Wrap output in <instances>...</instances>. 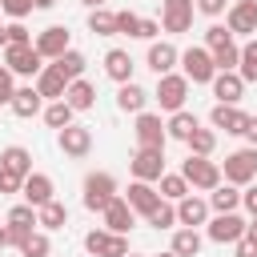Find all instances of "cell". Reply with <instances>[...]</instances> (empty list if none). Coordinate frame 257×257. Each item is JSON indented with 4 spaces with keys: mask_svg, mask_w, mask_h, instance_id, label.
I'll return each instance as SVG.
<instances>
[{
    "mask_svg": "<svg viewBox=\"0 0 257 257\" xmlns=\"http://www.w3.org/2000/svg\"><path fill=\"white\" fill-rule=\"evenodd\" d=\"M133 56L124 52V48H108L104 52V72H108V80H116V84H124V80H133Z\"/></svg>",
    "mask_w": 257,
    "mask_h": 257,
    "instance_id": "obj_24",
    "label": "cell"
},
{
    "mask_svg": "<svg viewBox=\"0 0 257 257\" xmlns=\"http://www.w3.org/2000/svg\"><path fill=\"white\" fill-rule=\"evenodd\" d=\"M124 201H128V209H133V213H141V217H145V213L161 201V193L153 189V181H133V185H128V193H124Z\"/></svg>",
    "mask_w": 257,
    "mask_h": 257,
    "instance_id": "obj_23",
    "label": "cell"
},
{
    "mask_svg": "<svg viewBox=\"0 0 257 257\" xmlns=\"http://www.w3.org/2000/svg\"><path fill=\"white\" fill-rule=\"evenodd\" d=\"M237 237H245V217H237V213H217V217L209 221V241L233 245Z\"/></svg>",
    "mask_w": 257,
    "mask_h": 257,
    "instance_id": "obj_13",
    "label": "cell"
},
{
    "mask_svg": "<svg viewBox=\"0 0 257 257\" xmlns=\"http://www.w3.org/2000/svg\"><path fill=\"white\" fill-rule=\"evenodd\" d=\"M145 221H149L153 229H173V225H177V205L161 197V201H157V205L145 213Z\"/></svg>",
    "mask_w": 257,
    "mask_h": 257,
    "instance_id": "obj_31",
    "label": "cell"
},
{
    "mask_svg": "<svg viewBox=\"0 0 257 257\" xmlns=\"http://www.w3.org/2000/svg\"><path fill=\"white\" fill-rule=\"evenodd\" d=\"M20 185H24V177H16V173L0 169V193H20Z\"/></svg>",
    "mask_w": 257,
    "mask_h": 257,
    "instance_id": "obj_47",
    "label": "cell"
},
{
    "mask_svg": "<svg viewBox=\"0 0 257 257\" xmlns=\"http://www.w3.org/2000/svg\"><path fill=\"white\" fill-rule=\"evenodd\" d=\"M4 68L12 76H36L44 68V56L32 44H4Z\"/></svg>",
    "mask_w": 257,
    "mask_h": 257,
    "instance_id": "obj_3",
    "label": "cell"
},
{
    "mask_svg": "<svg viewBox=\"0 0 257 257\" xmlns=\"http://www.w3.org/2000/svg\"><path fill=\"white\" fill-rule=\"evenodd\" d=\"M92 149V133L84 124H64L60 128V153L64 157H88Z\"/></svg>",
    "mask_w": 257,
    "mask_h": 257,
    "instance_id": "obj_18",
    "label": "cell"
},
{
    "mask_svg": "<svg viewBox=\"0 0 257 257\" xmlns=\"http://www.w3.org/2000/svg\"><path fill=\"white\" fill-rule=\"evenodd\" d=\"M20 253H24V257H48V253H52L48 233H36V229H32V233L24 237V245H20Z\"/></svg>",
    "mask_w": 257,
    "mask_h": 257,
    "instance_id": "obj_39",
    "label": "cell"
},
{
    "mask_svg": "<svg viewBox=\"0 0 257 257\" xmlns=\"http://www.w3.org/2000/svg\"><path fill=\"white\" fill-rule=\"evenodd\" d=\"M209 84H213V96H217V104H237V100H241V92H245V80L237 76V68H229V72H217Z\"/></svg>",
    "mask_w": 257,
    "mask_h": 257,
    "instance_id": "obj_16",
    "label": "cell"
},
{
    "mask_svg": "<svg viewBox=\"0 0 257 257\" xmlns=\"http://www.w3.org/2000/svg\"><path fill=\"white\" fill-rule=\"evenodd\" d=\"M237 205H241V189L237 185H217V189H209V209L213 213H237Z\"/></svg>",
    "mask_w": 257,
    "mask_h": 257,
    "instance_id": "obj_28",
    "label": "cell"
},
{
    "mask_svg": "<svg viewBox=\"0 0 257 257\" xmlns=\"http://www.w3.org/2000/svg\"><path fill=\"white\" fill-rule=\"evenodd\" d=\"M157 32H161V24H157V20H149V16H141V28H137V40H157Z\"/></svg>",
    "mask_w": 257,
    "mask_h": 257,
    "instance_id": "obj_48",
    "label": "cell"
},
{
    "mask_svg": "<svg viewBox=\"0 0 257 257\" xmlns=\"http://www.w3.org/2000/svg\"><path fill=\"white\" fill-rule=\"evenodd\" d=\"M8 108L20 116V120H28V116H36L40 108H44V96L32 88V84H24V88H16L12 92V100H8Z\"/></svg>",
    "mask_w": 257,
    "mask_h": 257,
    "instance_id": "obj_22",
    "label": "cell"
},
{
    "mask_svg": "<svg viewBox=\"0 0 257 257\" xmlns=\"http://www.w3.org/2000/svg\"><path fill=\"white\" fill-rule=\"evenodd\" d=\"M245 237H253V241H257V217H253V221H245Z\"/></svg>",
    "mask_w": 257,
    "mask_h": 257,
    "instance_id": "obj_54",
    "label": "cell"
},
{
    "mask_svg": "<svg viewBox=\"0 0 257 257\" xmlns=\"http://www.w3.org/2000/svg\"><path fill=\"white\" fill-rule=\"evenodd\" d=\"M137 145L141 149H165V141H169V133H165V120L157 116V112H137Z\"/></svg>",
    "mask_w": 257,
    "mask_h": 257,
    "instance_id": "obj_9",
    "label": "cell"
},
{
    "mask_svg": "<svg viewBox=\"0 0 257 257\" xmlns=\"http://www.w3.org/2000/svg\"><path fill=\"white\" fill-rule=\"evenodd\" d=\"M36 225H40L44 233H56V229H64V225H68V209L52 197L48 205H40V209H36Z\"/></svg>",
    "mask_w": 257,
    "mask_h": 257,
    "instance_id": "obj_29",
    "label": "cell"
},
{
    "mask_svg": "<svg viewBox=\"0 0 257 257\" xmlns=\"http://www.w3.org/2000/svg\"><path fill=\"white\" fill-rule=\"evenodd\" d=\"M153 257H177V253H173V249H169V253H153Z\"/></svg>",
    "mask_w": 257,
    "mask_h": 257,
    "instance_id": "obj_59",
    "label": "cell"
},
{
    "mask_svg": "<svg viewBox=\"0 0 257 257\" xmlns=\"http://www.w3.org/2000/svg\"><path fill=\"white\" fill-rule=\"evenodd\" d=\"M137 28H141V16H137V12H128V8H120V12H116V32L137 36Z\"/></svg>",
    "mask_w": 257,
    "mask_h": 257,
    "instance_id": "obj_43",
    "label": "cell"
},
{
    "mask_svg": "<svg viewBox=\"0 0 257 257\" xmlns=\"http://www.w3.org/2000/svg\"><path fill=\"white\" fill-rule=\"evenodd\" d=\"M237 56H241L237 40H233V44H225V48H217V52H213V64H217V72H229V68H237Z\"/></svg>",
    "mask_w": 257,
    "mask_h": 257,
    "instance_id": "obj_41",
    "label": "cell"
},
{
    "mask_svg": "<svg viewBox=\"0 0 257 257\" xmlns=\"http://www.w3.org/2000/svg\"><path fill=\"white\" fill-rule=\"evenodd\" d=\"M173 253H177V257H197V253H201V233L189 229V225L177 229V233H173Z\"/></svg>",
    "mask_w": 257,
    "mask_h": 257,
    "instance_id": "obj_32",
    "label": "cell"
},
{
    "mask_svg": "<svg viewBox=\"0 0 257 257\" xmlns=\"http://www.w3.org/2000/svg\"><path fill=\"white\" fill-rule=\"evenodd\" d=\"M64 88H68V80H64V72H60L56 64H44V68L36 72V92H40L44 100H64Z\"/></svg>",
    "mask_w": 257,
    "mask_h": 257,
    "instance_id": "obj_21",
    "label": "cell"
},
{
    "mask_svg": "<svg viewBox=\"0 0 257 257\" xmlns=\"http://www.w3.org/2000/svg\"><path fill=\"white\" fill-rule=\"evenodd\" d=\"M4 225H8V221H4ZM28 233H32V229H28V225H8V245H16V249H20V245H24V237H28Z\"/></svg>",
    "mask_w": 257,
    "mask_h": 257,
    "instance_id": "obj_49",
    "label": "cell"
},
{
    "mask_svg": "<svg viewBox=\"0 0 257 257\" xmlns=\"http://www.w3.org/2000/svg\"><path fill=\"white\" fill-rule=\"evenodd\" d=\"M8 225H28V229H32V225H36V209H32L28 201L12 205V209H8Z\"/></svg>",
    "mask_w": 257,
    "mask_h": 257,
    "instance_id": "obj_42",
    "label": "cell"
},
{
    "mask_svg": "<svg viewBox=\"0 0 257 257\" xmlns=\"http://www.w3.org/2000/svg\"><path fill=\"white\" fill-rule=\"evenodd\" d=\"M241 205H245L249 217H257V185H253V181H249V189L241 193Z\"/></svg>",
    "mask_w": 257,
    "mask_h": 257,
    "instance_id": "obj_51",
    "label": "cell"
},
{
    "mask_svg": "<svg viewBox=\"0 0 257 257\" xmlns=\"http://www.w3.org/2000/svg\"><path fill=\"white\" fill-rule=\"evenodd\" d=\"M88 32H96V36H116V12L92 8V12H88Z\"/></svg>",
    "mask_w": 257,
    "mask_h": 257,
    "instance_id": "obj_35",
    "label": "cell"
},
{
    "mask_svg": "<svg viewBox=\"0 0 257 257\" xmlns=\"http://www.w3.org/2000/svg\"><path fill=\"white\" fill-rule=\"evenodd\" d=\"M4 36H8V44H32V32L24 28V20H12V24H4Z\"/></svg>",
    "mask_w": 257,
    "mask_h": 257,
    "instance_id": "obj_44",
    "label": "cell"
},
{
    "mask_svg": "<svg viewBox=\"0 0 257 257\" xmlns=\"http://www.w3.org/2000/svg\"><path fill=\"white\" fill-rule=\"evenodd\" d=\"M233 245H237V257H257V241L253 237H237Z\"/></svg>",
    "mask_w": 257,
    "mask_h": 257,
    "instance_id": "obj_52",
    "label": "cell"
},
{
    "mask_svg": "<svg viewBox=\"0 0 257 257\" xmlns=\"http://www.w3.org/2000/svg\"><path fill=\"white\" fill-rule=\"evenodd\" d=\"M80 4H88V8H104V0H80Z\"/></svg>",
    "mask_w": 257,
    "mask_h": 257,
    "instance_id": "obj_57",
    "label": "cell"
},
{
    "mask_svg": "<svg viewBox=\"0 0 257 257\" xmlns=\"http://www.w3.org/2000/svg\"><path fill=\"white\" fill-rule=\"evenodd\" d=\"M177 60H181L177 44H169V40H153V44H149V56H145V64H149L157 76L173 72V68H177Z\"/></svg>",
    "mask_w": 257,
    "mask_h": 257,
    "instance_id": "obj_15",
    "label": "cell"
},
{
    "mask_svg": "<svg viewBox=\"0 0 257 257\" xmlns=\"http://www.w3.org/2000/svg\"><path fill=\"white\" fill-rule=\"evenodd\" d=\"M124 257H137V253H124Z\"/></svg>",
    "mask_w": 257,
    "mask_h": 257,
    "instance_id": "obj_60",
    "label": "cell"
},
{
    "mask_svg": "<svg viewBox=\"0 0 257 257\" xmlns=\"http://www.w3.org/2000/svg\"><path fill=\"white\" fill-rule=\"evenodd\" d=\"M4 44H8V36H4V24H0V48H4Z\"/></svg>",
    "mask_w": 257,
    "mask_h": 257,
    "instance_id": "obj_58",
    "label": "cell"
},
{
    "mask_svg": "<svg viewBox=\"0 0 257 257\" xmlns=\"http://www.w3.org/2000/svg\"><path fill=\"white\" fill-rule=\"evenodd\" d=\"M157 185H161V197H165V201H181V197L189 193V181H185L181 173H161Z\"/></svg>",
    "mask_w": 257,
    "mask_h": 257,
    "instance_id": "obj_38",
    "label": "cell"
},
{
    "mask_svg": "<svg viewBox=\"0 0 257 257\" xmlns=\"http://www.w3.org/2000/svg\"><path fill=\"white\" fill-rule=\"evenodd\" d=\"M72 112H76V108H72L68 100H48V108H44V120H48V128H56V133H60L64 124H72Z\"/></svg>",
    "mask_w": 257,
    "mask_h": 257,
    "instance_id": "obj_36",
    "label": "cell"
},
{
    "mask_svg": "<svg viewBox=\"0 0 257 257\" xmlns=\"http://www.w3.org/2000/svg\"><path fill=\"white\" fill-rule=\"evenodd\" d=\"M209 120H213V128H225L229 137H241V133H245V120H249V112H241L237 104H213Z\"/></svg>",
    "mask_w": 257,
    "mask_h": 257,
    "instance_id": "obj_17",
    "label": "cell"
},
{
    "mask_svg": "<svg viewBox=\"0 0 257 257\" xmlns=\"http://www.w3.org/2000/svg\"><path fill=\"white\" fill-rule=\"evenodd\" d=\"M181 68H185V80H193V84H209V80L217 76L213 52H209V48H201V44H193V48H185V52H181Z\"/></svg>",
    "mask_w": 257,
    "mask_h": 257,
    "instance_id": "obj_4",
    "label": "cell"
},
{
    "mask_svg": "<svg viewBox=\"0 0 257 257\" xmlns=\"http://www.w3.org/2000/svg\"><path fill=\"white\" fill-rule=\"evenodd\" d=\"M52 4H56V0H32V8H40V12H48Z\"/></svg>",
    "mask_w": 257,
    "mask_h": 257,
    "instance_id": "obj_55",
    "label": "cell"
},
{
    "mask_svg": "<svg viewBox=\"0 0 257 257\" xmlns=\"http://www.w3.org/2000/svg\"><path fill=\"white\" fill-rule=\"evenodd\" d=\"M193 0H165L161 8V28L165 32H189L193 28Z\"/></svg>",
    "mask_w": 257,
    "mask_h": 257,
    "instance_id": "obj_11",
    "label": "cell"
},
{
    "mask_svg": "<svg viewBox=\"0 0 257 257\" xmlns=\"http://www.w3.org/2000/svg\"><path fill=\"white\" fill-rule=\"evenodd\" d=\"M112 197H116V177L112 173H88L84 177V209L88 213H100Z\"/></svg>",
    "mask_w": 257,
    "mask_h": 257,
    "instance_id": "obj_6",
    "label": "cell"
},
{
    "mask_svg": "<svg viewBox=\"0 0 257 257\" xmlns=\"http://www.w3.org/2000/svg\"><path fill=\"white\" fill-rule=\"evenodd\" d=\"M52 193H56V189H52V177H48V173H28V177H24V185H20V197H24L32 209L48 205V201H52Z\"/></svg>",
    "mask_w": 257,
    "mask_h": 257,
    "instance_id": "obj_14",
    "label": "cell"
},
{
    "mask_svg": "<svg viewBox=\"0 0 257 257\" xmlns=\"http://www.w3.org/2000/svg\"><path fill=\"white\" fill-rule=\"evenodd\" d=\"M145 104H149V92H145L137 80H124V84L116 88V108H120V112H145Z\"/></svg>",
    "mask_w": 257,
    "mask_h": 257,
    "instance_id": "obj_26",
    "label": "cell"
},
{
    "mask_svg": "<svg viewBox=\"0 0 257 257\" xmlns=\"http://www.w3.org/2000/svg\"><path fill=\"white\" fill-rule=\"evenodd\" d=\"M64 100H68L76 112H88V108L96 104V88H92L84 76H76V80H68V88H64Z\"/></svg>",
    "mask_w": 257,
    "mask_h": 257,
    "instance_id": "obj_25",
    "label": "cell"
},
{
    "mask_svg": "<svg viewBox=\"0 0 257 257\" xmlns=\"http://www.w3.org/2000/svg\"><path fill=\"white\" fill-rule=\"evenodd\" d=\"M225 44H233V32H229L225 24H209V28H205V48L217 52V48H225Z\"/></svg>",
    "mask_w": 257,
    "mask_h": 257,
    "instance_id": "obj_40",
    "label": "cell"
},
{
    "mask_svg": "<svg viewBox=\"0 0 257 257\" xmlns=\"http://www.w3.org/2000/svg\"><path fill=\"white\" fill-rule=\"evenodd\" d=\"M185 145H189V153H193V157H209V153L217 149V133H213V128H201V124H197V128H193V137H189Z\"/></svg>",
    "mask_w": 257,
    "mask_h": 257,
    "instance_id": "obj_37",
    "label": "cell"
},
{
    "mask_svg": "<svg viewBox=\"0 0 257 257\" xmlns=\"http://www.w3.org/2000/svg\"><path fill=\"white\" fill-rule=\"evenodd\" d=\"M209 221V201L205 197H193V193H185L181 201H177V225H189V229H197V225H205Z\"/></svg>",
    "mask_w": 257,
    "mask_h": 257,
    "instance_id": "obj_19",
    "label": "cell"
},
{
    "mask_svg": "<svg viewBox=\"0 0 257 257\" xmlns=\"http://www.w3.org/2000/svg\"><path fill=\"white\" fill-rule=\"evenodd\" d=\"M0 169H8V173H16V177H28V173H32V153H28L24 145H8V149L0 153Z\"/></svg>",
    "mask_w": 257,
    "mask_h": 257,
    "instance_id": "obj_27",
    "label": "cell"
},
{
    "mask_svg": "<svg viewBox=\"0 0 257 257\" xmlns=\"http://www.w3.org/2000/svg\"><path fill=\"white\" fill-rule=\"evenodd\" d=\"M225 28L233 36H253L257 32V0H237L225 16Z\"/></svg>",
    "mask_w": 257,
    "mask_h": 257,
    "instance_id": "obj_12",
    "label": "cell"
},
{
    "mask_svg": "<svg viewBox=\"0 0 257 257\" xmlns=\"http://www.w3.org/2000/svg\"><path fill=\"white\" fill-rule=\"evenodd\" d=\"M257 177V149L249 145V149H237V153H229L225 157V165H221V181H229V185H249Z\"/></svg>",
    "mask_w": 257,
    "mask_h": 257,
    "instance_id": "obj_2",
    "label": "cell"
},
{
    "mask_svg": "<svg viewBox=\"0 0 257 257\" xmlns=\"http://www.w3.org/2000/svg\"><path fill=\"white\" fill-rule=\"evenodd\" d=\"M193 128H197V116H193V112H185V108H177V112L169 116V124H165V133H169L173 141H189V137H193Z\"/></svg>",
    "mask_w": 257,
    "mask_h": 257,
    "instance_id": "obj_30",
    "label": "cell"
},
{
    "mask_svg": "<svg viewBox=\"0 0 257 257\" xmlns=\"http://www.w3.org/2000/svg\"><path fill=\"white\" fill-rule=\"evenodd\" d=\"M181 177L189 181V189H217L221 185V165L217 161H209V157H185V165H181Z\"/></svg>",
    "mask_w": 257,
    "mask_h": 257,
    "instance_id": "obj_1",
    "label": "cell"
},
{
    "mask_svg": "<svg viewBox=\"0 0 257 257\" xmlns=\"http://www.w3.org/2000/svg\"><path fill=\"white\" fill-rule=\"evenodd\" d=\"M84 249L92 257H124L128 253V237L124 233H108V229H92V233H84Z\"/></svg>",
    "mask_w": 257,
    "mask_h": 257,
    "instance_id": "obj_7",
    "label": "cell"
},
{
    "mask_svg": "<svg viewBox=\"0 0 257 257\" xmlns=\"http://www.w3.org/2000/svg\"><path fill=\"white\" fill-rule=\"evenodd\" d=\"M52 64H56V68L64 72V80H76V76H84V64H88V60H84V52L68 48V52H60V56H56Z\"/></svg>",
    "mask_w": 257,
    "mask_h": 257,
    "instance_id": "obj_34",
    "label": "cell"
},
{
    "mask_svg": "<svg viewBox=\"0 0 257 257\" xmlns=\"http://www.w3.org/2000/svg\"><path fill=\"white\" fill-rule=\"evenodd\" d=\"M8 249V225H0V253Z\"/></svg>",
    "mask_w": 257,
    "mask_h": 257,
    "instance_id": "obj_56",
    "label": "cell"
},
{
    "mask_svg": "<svg viewBox=\"0 0 257 257\" xmlns=\"http://www.w3.org/2000/svg\"><path fill=\"white\" fill-rule=\"evenodd\" d=\"M0 8H4L12 20H24V16L32 12V0H0Z\"/></svg>",
    "mask_w": 257,
    "mask_h": 257,
    "instance_id": "obj_45",
    "label": "cell"
},
{
    "mask_svg": "<svg viewBox=\"0 0 257 257\" xmlns=\"http://www.w3.org/2000/svg\"><path fill=\"white\" fill-rule=\"evenodd\" d=\"M237 76H241L245 84H249V80H257V36L241 44V56H237Z\"/></svg>",
    "mask_w": 257,
    "mask_h": 257,
    "instance_id": "obj_33",
    "label": "cell"
},
{
    "mask_svg": "<svg viewBox=\"0 0 257 257\" xmlns=\"http://www.w3.org/2000/svg\"><path fill=\"white\" fill-rule=\"evenodd\" d=\"M12 92H16V76L0 64V104H8V100H12Z\"/></svg>",
    "mask_w": 257,
    "mask_h": 257,
    "instance_id": "obj_46",
    "label": "cell"
},
{
    "mask_svg": "<svg viewBox=\"0 0 257 257\" xmlns=\"http://www.w3.org/2000/svg\"><path fill=\"white\" fill-rule=\"evenodd\" d=\"M68 40H72V36H68V28H64V24H48L44 32H36L32 48H36V52H40L44 60H56L60 52H68V48H72Z\"/></svg>",
    "mask_w": 257,
    "mask_h": 257,
    "instance_id": "obj_8",
    "label": "cell"
},
{
    "mask_svg": "<svg viewBox=\"0 0 257 257\" xmlns=\"http://www.w3.org/2000/svg\"><path fill=\"white\" fill-rule=\"evenodd\" d=\"M193 8L205 12V16H221V12H225V0H197Z\"/></svg>",
    "mask_w": 257,
    "mask_h": 257,
    "instance_id": "obj_50",
    "label": "cell"
},
{
    "mask_svg": "<svg viewBox=\"0 0 257 257\" xmlns=\"http://www.w3.org/2000/svg\"><path fill=\"white\" fill-rule=\"evenodd\" d=\"M153 96L161 100L165 112L185 108V100H189V80H185V72H165V76H157V92H153Z\"/></svg>",
    "mask_w": 257,
    "mask_h": 257,
    "instance_id": "obj_5",
    "label": "cell"
},
{
    "mask_svg": "<svg viewBox=\"0 0 257 257\" xmlns=\"http://www.w3.org/2000/svg\"><path fill=\"white\" fill-rule=\"evenodd\" d=\"M241 137H249V145L257 149V116H249V120H245V133H241Z\"/></svg>",
    "mask_w": 257,
    "mask_h": 257,
    "instance_id": "obj_53",
    "label": "cell"
},
{
    "mask_svg": "<svg viewBox=\"0 0 257 257\" xmlns=\"http://www.w3.org/2000/svg\"><path fill=\"white\" fill-rule=\"evenodd\" d=\"M100 217H104V229H108V233H128L137 213L128 209V201H124V197H112V201L100 209Z\"/></svg>",
    "mask_w": 257,
    "mask_h": 257,
    "instance_id": "obj_20",
    "label": "cell"
},
{
    "mask_svg": "<svg viewBox=\"0 0 257 257\" xmlns=\"http://www.w3.org/2000/svg\"><path fill=\"white\" fill-rule=\"evenodd\" d=\"M128 169H133V181H161V173H165V149H141L128 161Z\"/></svg>",
    "mask_w": 257,
    "mask_h": 257,
    "instance_id": "obj_10",
    "label": "cell"
}]
</instances>
